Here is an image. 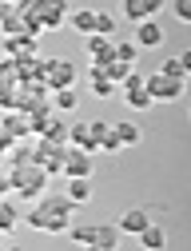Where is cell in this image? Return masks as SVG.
<instances>
[{
	"label": "cell",
	"instance_id": "cell-17",
	"mask_svg": "<svg viewBox=\"0 0 191 251\" xmlns=\"http://www.w3.org/2000/svg\"><path fill=\"white\" fill-rule=\"evenodd\" d=\"M68 200H72L76 207L92 200V187H88V176H72V179H68Z\"/></svg>",
	"mask_w": 191,
	"mask_h": 251
},
{
	"label": "cell",
	"instance_id": "cell-8",
	"mask_svg": "<svg viewBox=\"0 0 191 251\" xmlns=\"http://www.w3.org/2000/svg\"><path fill=\"white\" fill-rule=\"evenodd\" d=\"M64 176H68V179L72 176H92V151L72 144L68 148V160H64Z\"/></svg>",
	"mask_w": 191,
	"mask_h": 251
},
{
	"label": "cell",
	"instance_id": "cell-16",
	"mask_svg": "<svg viewBox=\"0 0 191 251\" xmlns=\"http://www.w3.org/2000/svg\"><path fill=\"white\" fill-rule=\"evenodd\" d=\"M4 52H8V56L36 52V36H28V32H20V36H4Z\"/></svg>",
	"mask_w": 191,
	"mask_h": 251
},
{
	"label": "cell",
	"instance_id": "cell-18",
	"mask_svg": "<svg viewBox=\"0 0 191 251\" xmlns=\"http://www.w3.org/2000/svg\"><path fill=\"white\" fill-rule=\"evenodd\" d=\"M16 224H20V207H16L12 200H0V231L8 235Z\"/></svg>",
	"mask_w": 191,
	"mask_h": 251
},
{
	"label": "cell",
	"instance_id": "cell-31",
	"mask_svg": "<svg viewBox=\"0 0 191 251\" xmlns=\"http://www.w3.org/2000/svg\"><path fill=\"white\" fill-rule=\"evenodd\" d=\"M4 192H12V176H8L4 164H0V196H4Z\"/></svg>",
	"mask_w": 191,
	"mask_h": 251
},
{
	"label": "cell",
	"instance_id": "cell-30",
	"mask_svg": "<svg viewBox=\"0 0 191 251\" xmlns=\"http://www.w3.org/2000/svg\"><path fill=\"white\" fill-rule=\"evenodd\" d=\"M175 16L191 24V0H175Z\"/></svg>",
	"mask_w": 191,
	"mask_h": 251
},
{
	"label": "cell",
	"instance_id": "cell-15",
	"mask_svg": "<svg viewBox=\"0 0 191 251\" xmlns=\"http://www.w3.org/2000/svg\"><path fill=\"white\" fill-rule=\"evenodd\" d=\"M140 243H143L147 251H164V247H167V231L155 227V224H147V227L140 231Z\"/></svg>",
	"mask_w": 191,
	"mask_h": 251
},
{
	"label": "cell",
	"instance_id": "cell-33",
	"mask_svg": "<svg viewBox=\"0 0 191 251\" xmlns=\"http://www.w3.org/2000/svg\"><path fill=\"white\" fill-rule=\"evenodd\" d=\"M8 4H20V0H8Z\"/></svg>",
	"mask_w": 191,
	"mask_h": 251
},
{
	"label": "cell",
	"instance_id": "cell-10",
	"mask_svg": "<svg viewBox=\"0 0 191 251\" xmlns=\"http://www.w3.org/2000/svg\"><path fill=\"white\" fill-rule=\"evenodd\" d=\"M116 224H119V231H127V235H140V231L151 224V219H147V211H143V207H127V211L116 219Z\"/></svg>",
	"mask_w": 191,
	"mask_h": 251
},
{
	"label": "cell",
	"instance_id": "cell-22",
	"mask_svg": "<svg viewBox=\"0 0 191 251\" xmlns=\"http://www.w3.org/2000/svg\"><path fill=\"white\" fill-rule=\"evenodd\" d=\"M100 68H104V72H108V76H112L116 84H123L127 76H132V68H136V64H127V60H119V56H116L112 64H100Z\"/></svg>",
	"mask_w": 191,
	"mask_h": 251
},
{
	"label": "cell",
	"instance_id": "cell-27",
	"mask_svg": "<svg viewBox=\"0 0 191 251\" xmlns=\"http://www.w3.org/2000/svg\"><path fill=\"white\" fill-rule=\"evenodd\" d=\"M76 243H84V247H96V227H72L68 231Z\"/></svg>",
	"mask_w": 191,
	"mask_h": 251
},
{
	"label": "cell",
	"instance_id": "cell-14",
	"mask_svg": "<svg viewBox=\"0 0 191 251\" xmlns=\"http://www.w3.org/2000/svg\"><path fill=\"white\" fill-rule=\"evenodd\" d=\"M96 247L100 251H116L119 247V224H100L96 227Z\"/></svg>",
	"mask_w": 191,
	"mask_h": 251
},
{
	"label": "cell",
	"instance_id": "cell-25",
	"mask_svg": "<svg viewBox=\"0 0 191 251\" xmlns=\"http://www.w3.org/2000/svg\"><path fill=\"white\" fill-rule=\"evenodd\" d=\"M44 136H48V140H60V144H72V136H68V124H64L60 116H56V124H52V128H48Z\"/></svg>",
	"mask_w": 191,
	"mask_h": 251
},
{
	"label": "cell",
	"instance_id": "cell-1",
	"mask_svg": "<svg viewBox=\"0 0 191 251\" xmlns=\"http://www.w3.org/2000/svg\"><path fill=\"white\" fill-rule=\"evenodd\" d=\"M72 211H76V203L68 200V192L64 196H40L36 200V207L28 211V224L32 227H40V231H72Z\"/></svg>",
	"mask_w": 191,
	"mask_h": 251
},
{
	"label": "cell",
	"instance_id": "cell-28",
	"mask_svg": "<svg viewBox=\"0 0 191 251\" xmlns=\"http://www.w3.org/2000/svg\"><path fill=\"white\" fill-rule=\"evenodd\" d=\"M96 32H100V36H112V32H116V20H112L108 12H96Z\"/></svg>",
	"mask_w": 191,
	"mask_h": 251
},
{
	"label": "cell",
	"instance_id": "cell-4",
	"mask_svg": "<svg viewBox=\"0 0 191 251\" xmlns=\"http://www.w3.org/2000/svg\"><path fill=\"white\" fill-rule=\"evenodd\" d=\"M123 104H132L136 112H147L155 100H151V92H147V76H140V72H132L123 80Z\"/></svg>",
	"mask_w": 191,
	"mask_h": 251
},
{
	"label": "cell",
	"instance_id": "cell-9",
	"mask_svg": "<svg viewBox=\"0 0 191 251\" xmlns=\"http://www.w3.org/2000/svg\"><path fill=\"white\" fill-rule=\"evenodd\" d=\"M88 56H92V64H112V60H116V44H112V36L92 32V36H88Z\"/></svg>",
	"mask_w": 191,
	"mask_h": 251
},
{
	"label": "cell",
	"instance_id": "cell-5",
	"mask_svg": "<svg viewBox=\"0 0 191 251\" xmlns=\"http://www.w3.org/2000/svg\"><path fill=\"white\" fill-rule=\"evenodd\" d=\"M52 92L56 88H72L76 80V68H72V60H44V76H40Z\"/></svg>",
	"mask_w": 191,
	"mask_h": 251
},
{
	"label": "cell",
	"instance_id": "cell-32",
	"mask_svg": "<svg viewBox=\"0 0 191 251\" xmlns=\"http://www.w3.org/2000/svg\"><path fill=\"white\" fill-rule=\"evenodd\" d=\"M179 64H183V72H191V52H183V56H179Z\"/></svg>",
	"mask_w": 191,
	"mask_h": 251
},
{
	"label": "cell",
	"instance_id": "cell-21",
	"mask_svg": "<svg viewBox=\"0 0 191 251\" xmlns=\"http://www.w3.org/2000/svg\"><path fill=\"white\" fill-rule=\"evenodd\" d=\"M56 124V112L52 108H40V112H32V136H44L48 128Z\"/></svg>",
	"mask_w": 191,
	"mask_h": 251
},
{
	"label": "cell",
	"instance_id": "cell-26",
	"mask_svg": "<svg viewBox=\"0 0 191 251\" xmlns=\"http://www.w3.org/2000/svg\"><path fill=\"white\" fill-rule=\"evenodd\" d=\"M116 56H119V60H127V64H136L140 44H136V40H123V44H116Z\"/></svg>",
	"mask_w": 191,
	"mask_h": 251
},
{
	"label": "cell",
	"instance_id": "cell-11",
	"mask_svg": "<svg viewBox=\"0 0 191 251\" xmlns=\"http://www.w3.org/2000/svg\"><path fill=\"white\" fill-rule=\"evenodd\" d=\"M92 132H96V144H100V151H119V136H116V124H104V120H96L92 124Z\"/></svg>",
	"mask_w": 191,
	"mask_h": 251
},
{
	"label": "cell",
	"instance_id": "cell-23",
	"mask_svg": "<svg viewBox=\"0 0 191 251\" xmlns=\"http://www.w3.org/2000/svg\"><path fill=\"white\" fill-rule=\"evenodd\" d=\"M52 104H56V112H72L80 100H76L72 88H56V92H52Z\"/></svg>",
	"mask_w": 191,
	"mask_h": 251
},
{
	"label": "cell",
	"instance_id": "cell-34",
	"mask_svg": "<svg viewBox=\"0 0 191 251\" xmlns=\"http://www.w3.org/2000/svg\"><path fill=\"white\" fill-rule=\"evenodd\" d=\"M0 32H4V28H0Z\"/></svg>",
	"mask_w": 191,
	"mask_h": 251
},
{
	"label": "cell",
	"instance_id": "cell-20",
	"mask_svg": "<svg viewBox=\"0 0 191 251\" xmlns=\"http://www.w3.org/2000/svg\"><path fill=\"white\" fill-rule=\"evenodd\" d=\"M92 92H96V96H112V92H116V80H112L100 64L92 68Z\"/></svg>",
	"mask_w": 191,
	"mask_h": 251
},
{
	"label": "cell",
	"instance_id": "cell-3",
	"mask_svg": "<svg viewBox=\"0 0 191 251\" xmlns=\"http://www.w3.org/2000/svg\"><path fill=\"white\" fill-rule=\"evenodd\" d=\"M68 148H72V144H60V140H48V136H36V140H32V155H36V164H40L48 176L64 172V160H68Z\"/></svg>",
	"mask_w": 191,
	"mask_h": 251
},
{
	"label": "cell",
	"instance_id": "cell-7",
	"mask_svg": "<svg viewBox=\"0 0 191 251\" xmlns=\"http://www.w3.org/2000/svg\"><path fill=\"white\" fill-rule=\"evenodd\" d=\"M164 4H167V0H123V16L132 24H140V20H151Z\"/></svg>",
	"mask_w": 191,
	"mask_h": 251
},
{
	"label": "cell",
	"instance_id": "cell-24",
	"mask_svg": "<svg viewBox=\"0 0 191 251\" xmlns=\"http://www.w3.org/2000/svg\"><path fill=\"white\" fill-rule=\"evenodd\" d=\"M116 136H119V144H123V148H136V144L143 140V132L136 128V124H116Z\"/></svg>",
	"mask_w": 191,
	"mask_h": 251
},
{
	"label": "cell",
	"instance_id": "cell-12",
	"mask_svg": "<svg viewBox=\"0 0 191 251\" xmlns=\"http://www.w3.org/2000/svg\"><path fill=\"white\" fill-rule=\"evenodd\" d=\"M136 44H140V48L164 44V28H159L155 20H140V24H136Z\"/></svg>",
	"mask_w": 191,
	"mask_h": 251
},
{
	"label": "cell",
	"instance_id": "cell-13",
	"mask_svg": "<svg viewBox=\"0 0 191 251\" xmlns=\"http://www.w3.org/2000/svg\"><path fill=\"white\" fill-rule=\"evenodd\" d=\"M68 136H72V144L76 148H88V151H96L100 144H96V132H92V124H84V120H76L72 128H68Z\"/></svg>",
	"mask_w": 191,
	"mask_h": 251
},
{
	"label": "cell",
	"instance_id": "cell-2",
	"mask_svg": "<svg viewBox=\"0 0 191 251\" xmlns=\"http://www.w3.org/2000/svg\"><path fill=\"white\" fill-rule=\"evenodd\" d=\"M8 176H12V192H16V196H28V200L44 196V187H48V172H44L36 160L8 164Z\"/></svg>",
	"mask_w": 191,
	"mask_h": 251
},
{
	"label": "cell",
	"instance_id": "cell-19",
	"mask_svg": "<svg viewBox=\"0 0 191 251\" xmlns=\"http://www.w3.org/2000/svg\"><path fill=\"white\" fill-rule=\"evenodd\" d=\"M68 20H72L76 32H84V36H92V32H96V12H92V8H76Z\"/></svg>",
	"mask_w": 191,
	"mask_h": 251
},
{
	"label": "cell",
	"instance_id": "cell-6",
	"mask_svg": "<svg viewBox=\"0 0 191 251\" xmlns=\"http://www.w3.org/2000/svg\"><path fill=\"white\" fill-rule=\"evenodd\" d=\"M147 92H151V100H179L183 96V80H175V76H164V72H155V76H147Z\"/></svg>",
	"mask_w": 191,
	"mask_h": 251
},
{
	"label": "cell",
	"instance_id": "cell-29",
	"mask_svg": "<svg viewBox=\"0 0 191 251\" xmlns=\"http://www.w3.org/2000/svg\"><path fill=\"white\" fill-rule=\"evenodd\" d=\"M159 72H164V76H175V80H183L187 72H183V64H179V56L175 60H164V64H159Z\"/></svg>",
	"mask_w": 191,
	"mask_h": 251
}]
</instances>
